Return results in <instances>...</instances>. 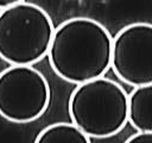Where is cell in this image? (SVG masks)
<instances>
[{
  "label": "cell",
  "mask_w": 152,
  "mask_h": 143,
  "mask_svg": "<svg viewBox=\"0 0 152 143\" xmlns=\"http://www.w3.org/2000/svg\"><path fill=\"white\" fill-rule=\"evenodd\" d=\"M127 123L138 132H152V85L137 86L127 94Z\"/></svg>",
  "instance_id": "obj_6"
},
{
  "label": "cell",
  "mask_w": 152,
  "mask_h": 143,
  "mask_svg": "<svg viewBox=\"0 0 152 143\" xmlns=\"http://www.w3.org/2000/svg\"><path fill=\"white\" fill-rule=\"evenodd\" d=\"M33 143H91L90 138L72 123H53L44 128Z\"/></svg>",
  "instance_id": "obj_7"
},
{
  "label": "cell",
  "mask_w": 152,
  "mask_h": 143,
  "mask_svg": "<svg viewBox=\"0 0 152 143\" xmlns=\"http://www.w3.org/2000/svg\"><path fill=\"white\" fill-rule=\"evenodd\" d=\"M68 112L71 123L89 138H108L127 124V93L118 82L100 76L75 87Z\"/></svg>",
  "instance_id": "obj_2"
},
{
  "label": "cell",
  "mask_w": 152,
  "mask_h": 143,
  "mask_svg": "<svg viewBox=\"0 0 152 143\" xmlns=\"http://www.w3.org/2000/svg\"><path fill=\"white\" fill-rule=\"evenodd\" d=\"M55 25L40 6L21 1L0 10V58L11 66H32L49 51Z\"/></svg>",
  "instance_id": "obj_3"
},
{
  "label": "cell",
  "mask_w": 152,
  "mask_h": 143,
  "mask_svg": "<svg viewBox=\"0 0 152 143\" xmlns=\"http://www.w3.org/2000/svg\"><path fill=\"white\" fill-rule=\"evenodd\" d=\"M24 0H0V10L2 8H6L8 6H12V5H15L18 2H21Z\"/></svg>",
  "instance_id": "obj_9"
},
{
  "label": "cell",
  "mask_w": 152,
  "mask_h": 143,
  "mask_svg": "<svg viewBox=\"0 0 152 143\" xmlns=\"http://www.w3.org/2000/svg\"><path fill=\"white\" fill-rule=\"evenodd\" d=\"M110 67L129 86L152 85V25L139 21L112 37Z\"/></svg>",
  "instance_id": "obj_5"
},
{
  "label": "cell",
  "mask_w": 152,
  "mask_h": 143,
  "mask_svg": "<svg viewBox=\"0 0 152 143\" xmlns=\"http://www.w3.org/2000/svg\"><path fill=\"white\" fill-rule=\"evenodd\" d=\"M124 143H152V132H137Z\"/></svg>",
  "instance_id": "obj_8"
},
{
  "label": "cell",
  "mask_w": 152,
  "mask_h": 143,
  "mask_svg": "<svg viewBox=\"0 0 152 143\" xmlns=\"http://www.w3.org/2000/svg\"><path fill=\"white\" fill-rule=\"evenodd\" d=\"M112 36L95 19L75 17L55 27L48 56L61 79L80 85L103 76L110 68Z\"/></svg>",
  "instance_id": "obj_1"
},
{
  "label": "cell",
  "mask_w": 152,
  "mask_h": 143,
  "mask_svg": "<svg viewBox=\"0 0 152 143\" xmlns=\"http://www.w3.org/2000/svg\"><path fill=\"white\" fill-rule=\"evenodd\" d=\"M46 77L32 66H10L0 72V116L15 124L40 118L50 105Z\"/></svg>",
  "instance_id": "obj_4"
}]
</instances>
